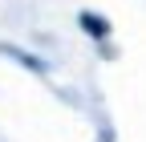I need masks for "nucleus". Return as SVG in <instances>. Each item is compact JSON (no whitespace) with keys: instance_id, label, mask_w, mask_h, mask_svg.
Returning <instances> with one entry per match:
<instances>
[{"instance_id":"obj_1","label":"nucleus","mask_w":146,"mask_h":142,"mask_svg":"<svg viewBox=\"0 0 146 142\" xmlns=\"http://www.w3.org/2000/svg\"><path fill=\"white\" fill-rule=\"evenodd\" d=\"M81 25H85L89 33H98V37L106 33V21H102V16H89V12H85V16H81Z\"/></svg>"}]
</instances>
